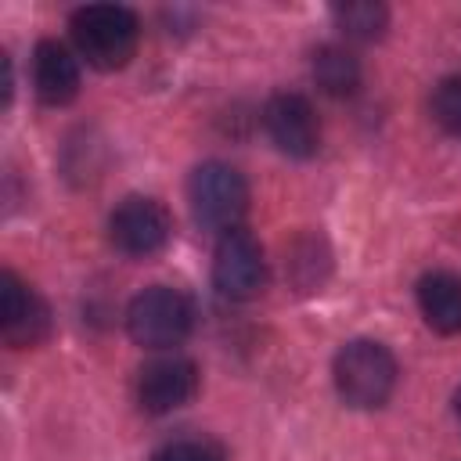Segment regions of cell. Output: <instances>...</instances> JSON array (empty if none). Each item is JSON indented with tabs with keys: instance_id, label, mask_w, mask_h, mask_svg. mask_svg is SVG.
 <instances>
[{
	"instance_id": "5",
	"label": "cell",
	"mask_w": 461,
	"mask_h": 461,
	"mask_svg": "<svg viewBox=\"0 0 461 461\" xmlns=\"http://www.w3.org/2000/svg\"><path fill=\"white\" fill-rule=\"evenodd\" d=\"M267 281V259H263V249L259 241L234 227L227 230L220 241H216V252H212V285L223 299H252L259 295Z\"/></svg>"
},
{
	"instance_id": "15",
	"label": "cell",
	"mask_w": 461,
	"mask_h": 461,
	"mask_svg": "<svg viewBox=\"0 0 461 461\" xmlns=\"http://www.w3.org/2000/svg\"><path fill=\"white\" fill-rule=\"evenodd\" d=\"M151 461H220V454L209 447V443H198V439H180V443H169L162 447Z\"/></svg>"
},
{
	"instance_id": "7",
	"label": "cell",
	"mask_w": 461,
	"mask_h": 461,
	"mask_svg": "<svg viewBox=\"0 0 461 461\" xmlns=\"http://www.w3.org/2000/svg\"><path fill=\"white\" fill-rule=\"evenodd\" d=\"M108 238L122 256H155L169 241V212L155 198L130 194L108 216Z\"/></svg>"
},
{
	"instance_id": "8",
	"label": "cell",
	"mask_w": 461,
	"mask_h": 461,
	"mask_svg": "<svg viewBox=\"0 0 461 461\" xmlns=\"http://www.w3.org/2000/svg\"><path fill=\"white\" fill-rule=\"evenodd\" d=\"M263 126L288 158H310L321 144L317 112L303 94H274L263 108Z\"/></svg>"
},
{
	"instance_id": "13",
	"label": "cell",
	"mask_w": 461,
	"mask_h": 461,
	"mask_svg": "<svg viewBox=\"0 0 461 461\" xmlns=\"http://www.w3.org/2000/svg\"><path fill=\"white\" fill-rule=\"evenodd\" d=\"M331 14L349 40H378L389 25V11L382 4H342Z\"/></svg>"
},
{
	"instance_id": "14",
	"label": "cell",
	"mask_w": 461,
	"mask_h": 461,
	"mask_svg": "<svg viewBox=\"0 0 461 461\" xmlns=\"http://www.w3.org/2000/svg\"><path fill=\"white\" fill-rule=\"evenodd\" d=\"M432 119H436L447 133L461 137V76H447V79L432 90Z\"/></svg>"
},
{
	"instance_id": "1",
	"label": "cell",
	"mask_w": 461,
	"mask_h": 461,
	"mask_svg": "<svg viewBox=\"0 0 461 461\" xmlns=\"http://www.w3.org/2000/svg\"><path fill=\"white\" fill-rule=\"evenodd\" d=\"M68 29H72L79 58H86V65L101 72L122 68L133 58L137 36H140L137 14L122 4H86L72 14Z\"/></svg>"
},
{
	"instance_id": "10",
	"label": "cell",
	"mask_w": 461,
	"mask_h": 461,
	"mask_svg": "<svg viewBox=\"0 0 461 461\" xmlns=\"http://www.w3.org/2000/svg\"><path fill=\"white\" fill-rule=\"evenodd\" d=\"M32 86L43 104H68L79 94V61L58 40H40L32 54Z\"/></svg>"
},
{
	"instance_id": "4",
	"label": "cell",
	"mask_w": 461,
	"mask_h": 461,
	"mask_svg": "<svg viewBox=\"0 0 461 461\" xmlns=\"http://www.w3.org/2000/svg\"><path fill=\"white\" fill-rule=\"evenodd\" d=\"M187 202L202 227L227 234L249 209V184L227 162H202L187 180Z\"/></svg>"
},
{
	"instance_id": "9",
	"label": "cell",
	"mask_w": 461,
	"mask_h": 461,
	"mask_svg": "<svg viewBox=\"0 0 461 461\" xmlns=\"http://www.w3.org/2000/svg\"><path fill=\"white\" fill-rule=\"evenodd\" d=\"M198 393V367L187 357H158L137 375V403L148 414H169Z\"/></svg>"
},
{
	"instance_id": "16",
	"label": "cell",
	"mask_w": 461,
	"mask_h": 461,
	"mask_svg": "<svg viewBox=\"0 0 461 461\" xmlns=\"http://www.w3.org/2000/svg\"><path fill=\"white\" fill-rule=\"evenodd\" d=\"M457 418H461V389H457Z\"/></svg>"
},
{
	"instance_id": "3",
	"label": "cell",
	"mask_w": 461,
	"mask_h": 461,
	"mask_svg": "<svg viewBox=\"0 0 461 461\" xmlns=\"http://www.w3.org/2000/svg\"><path fill=\"white\" fill-rule=\"evenodd\" d=\"M191 299L169 285H151L126 306V331L144 349H173L191 335Z\"/></svg>"
},
{
	"instance_id": "11",
	"label": "cell",
	"mask_w": 461,
	"mask_h": 461,
	"mask_svg": "<svg viewBox=\"0 0 461 461\" xmlns=\"http://www.w3.org/2000/svg\"><path fill=\"white\" fill-rule=\"evenodd\" d=\"M418 306L432 331L457 335L461 331V277L450 270H432L418 281Z\"/></svg>"
},
{
	"instance_id": "6",
	"label": "cell",
	"mask_w": 461,
	"mask_h": 461,
	"mask_svg": "<svg viewBox=\"0 0 461 461\" xmlns=\"http://www.w3.org/2000/svg\"><path fill=\"white\" fill-rule=\"evenodd\" d=\"M0 335L11 349H32L50 335V306L18 274H0Z\"/></svg>"
},
{
	"instance_id": "2",
	"label": "cell",
	"mask_w": 461,
	"mask_h": 461,
	"mask_svg": "<svg viewBox=\"0 0 461 461\" xmlns=\"http://www.w3.org/2000/svg\"><path fill=\"white\" fill-rule=\"evenodd\" d=\"M396 360L393 353L375 339H353L335 353L331 378L342 396V403L357 411L382 407L396 389Z\"/></svg>"
},
{
	"instance_id": "12",
	"label": "cell",
	"mask_w": 461,
	"mask_h": 461,
	"mask_svg": "<svg viewBox=\"0 0 461 461\" xmlns=\"http://www.w3.org/2000/svg\"><path fill=\"white\" fill-rule=\"evenodd\" d=\"M313 79L324 94L346 97L360 86V65L346 47H321L313 54Z\"/></svg>"
}]
</instances>
